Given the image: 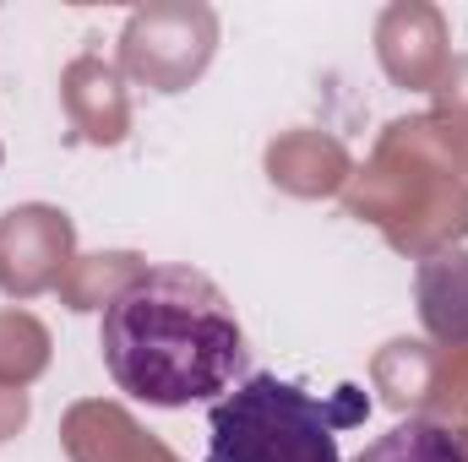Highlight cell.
Returning <instances> with one entry per match:
<instances>
[{"label": "cell", "mask_w": 468, "mask_h": 462, "mask_svg": "<svg viewBox=\"0 0 468 462\" xmlns=\"http://www.w3.org/2000/svg\"><path fill=\"white\" fill-rule=\"evenodd\" d=\"M104 370L131 403L191 408L234 392L245 327L229 294L197 267L136 272L99 316Z\"/></svg>", "instance_id": "cell-1"}, {"label": "cell", "mask_w": 468, "mask_h": 462, "mask_svg": "<svg viewBox=\"0 0 468 462\" xmlns=\"http://www.w3.org/2000/svg\"><path fill=\"white\" fill-rule=\"evenodd\" d=\"M370 414V403L344 386L333 397L305 392L283 375H250L207 408L202 462H344L338 436Z\"/></svg>", "instance_id": "cell-2"}, {"label": "cell", "mask_w": 468, "mask_h": 462, "mask_svg": "<svg viewBox=\"0 0 468 462\" xmlns=\"http://www.w3.org/2000/svg\"><path fill=\"white\" fill-rule=\"evenodd\" d=\"M354 462H468V446H463V436H452L447 425L403 419L387 436H376Z\"/></svg>", "instance_id": "cell-3"}]
</instances>
